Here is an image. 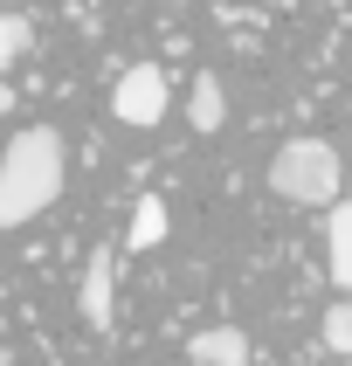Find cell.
Instances as JSON below:
<instances>
[{
    "mask_svg": "<svg viewBox=\"0 0 352 366\" xmlns=\"http://www.w3.org/2000/svg\"><path fill=\"white\" fill-rule=\"evenodd\" d=\"M62 194V132L56 124H28L7 152H0V228L35 222L41 207Z\"/></svg>",
    "mask_w": 352,
    "mask_h": 366,
    "instance_id": "6da1fadb",
    "label": "cell"
},
{
    "mask_svg": "<svg viewBox=\"0 0 352 366\" xmlns=\"http://www.w3.org/2000/svg\"><path fill=\"white\" fill-rule=\"evenodd\" d=\"M269 194L297 207H331L338 201V152L331 139H283L269 159Z\"/></svg>",
    "mask_w": 352,
    "mask_h": 366,
    "instance_id": "7a4b0ae2",
    "label": "cell"
},
{
    "mask_svg": "<svg viewBox=\"0 0 352 366\" xmlns=\"http://www.w3.org/2000/svg\"><path fill=\"white\" fill-rule=\"evenodd\" d=\"M111 111H118V124H131V132H152V124L166 118V69L159 62H131L118 76V90H111Z\"/></svg>",
    "mask_w": 352,
    "mask_h": 366,
    "instance_id": "3957f363",
    "label": "cell"
},
{
    "mask_svg": "<svg viewBox=\"0 0 352 366\" xmlns=\"http://www.w3.org/2000/svg\"><path fill=\"white\" fill-rule=\"evenodd\" d=\"M76 311H83V325L111 332V311H118V263H111V249H97V256H90L83 290H76Z\"/></svg>",
    "mask_w": 352,
    "mask_h": 366,
    "instance_id": "277c9868",
    "label": "cell"
},
{
    "mask_svg": "<svg viewBox=\"0 0 352 366\" xmlns=\"http://www.w3.org/2000/svg\"><path fill=\"white\" fill-rule=\"evenodd\" d=\"M186 366H248V339L235 325H207L186 339Z\"/></svg>",
    "mask_w": 352,
    "mask_h": 366,
    "instance_id": "5b68a950",
    "label": "cell"
},
{
    "mask_svg": "<svg viewBox=\"0 0 352 366\" xmlns=\"http://www.w3.org/2000/svg\"><path fill=\"white\" fill-rule=\"evenodd\" d=\"M325 277L331 290H352V207H325Z\"/></svg>",
    "mask_w": 352,
    "mask_h": 366,
    "instance_id": "8992f818",
    "label": "cell"
},
{
    "mask_svg": "<svg viewBox=\"0 0 352 366\" xmlns=\"http://www.w3.org/2000/svg\"><path fill=\"white\" fill-rule=\"evenodd\" d=\"M221 118H228L221 76H193V97H186V124H193V132H221Z\"/></svg>",
    "mask_w": 352,
    "mask_h": 366,
    "instance_id": "52a82bcc",
    "label": "cell"
},
{
    "mask_svg": "<svg viewBox=\"0 0 352 366\" xmlns=\"http://www.w3.org/2000/svg\"><path fill=\"white\" fill-rule=\"evenodd\" d=\"M159 242H166V201L145 194V201L131 207V249H159Z\"/></svg>",
    "mask_w": 352,
    "mask_h": 366,
    "instance_id": "ba28073f",
    "label": "cell"
},
{
    "mask_svg": "<svg viewBox=\"0 0 352 366\" xmlns=\"http://www.w3.org/2000/svg\"><path fill=\"white\" fill-rule=\"evenodd\" d=\"M318 339H325V352H338V360L352 352V305H346V297H338V305H325V325H318Z\"/></svg>",
    "mask_w": 352,
    "mask_h": 366,
    "instance_id": "9c48e42d",
    "label": "cell"
},
{
    "mask_svg": "<svg viewBox=\"0 0 352 366\" xmlns=\"http://www.w3.org/2000/svg\"><path fill=\"white\" fill-rule=\"evenodd\" d=\"M28 41H35V28H28V14H0V69L28 56Z\"/></svg>",
    "mask_w": 352,
    "mask_h": 366,
    "instance_id": "30bf717a",
    "label": "cell"
},
{
    "mask_svg": "<svg viewBox=\"0 0 352 366\" xmlns=\"http://www.w3.org/2000/svg\"><path fill=\"white\" fill-rule=\"evenodd\" d=\"M7 111H14V90H7V76H0V118H7Z\"/></svg>",
    "mask_w": 352,
    "mask_h": 366,
    "instance_id": "8fae6325",
    "label": "cell"
}]
</instances>
